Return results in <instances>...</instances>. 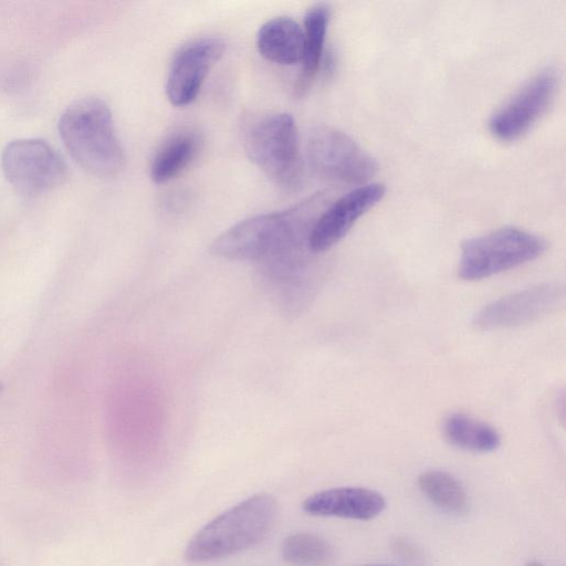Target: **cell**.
Returning <instances> with one entry per match:
<instances>
[{"label":"cell","mask_w":566,"mask_h":566,"mask_svg":"<svg viewBox=\"0 0 566 566\" xmlns=\"http://www.w3.org/2000/svg\"><path fill=\"white\" fill-rule=\"evenodd\" d=\"M327 205V193L316 192L286 209L244 219L218 235L209 251L260 266L312 252L310 234Z\"/></svg>","instance_id":"1"},{"label":"cell","mask_w":566,"mask_h":566,"mask_svg":"<svg viewBox=\"0 0 566 566\" xmlns=\"http://www.w3.org/2000/svg\"><path fill=\"white\" fill-rule=\"evenodd\" d=\"M59 132L70 155L90 174L111 177L123 169L125 153L111 108L103 99L90 96L75 101L61 115Z\"/></svg>","instance_id":"2"},{"label":"cell","mask_w":566,"mask_h":566,"mask_svg":"<svg viewBox=\"0 0 566 566\" xmlns=\"http://www.w3.org/2000/svg\"><path fill=\"white\" fill-rule=\"evenodd\" d=\"M277 502L269 494L252 495L216 516L189 541L185 558L207 563L249 549L272 531Z\"/></svg>","instance_id":"3"},{"label":"cell","mask_w":566,"mask_h":566,"mask_svg":"<svg viewBox=\"0 0 566 566\" xmlns=\"http://www.w3.org/2000/svg\"><path fill=\"white\" fill-rule=\"evenodd\" d=\"M248 158L279 188L296 190L304 165L297 127L287 113H270L251 123L244 134Z\"/></svg>","instance_id":"4"},{"label":"cell","mask_w":566,"mask_h":566,"mask_svg":"<svg viewBox=\"0 0 566 566\" xmlns=\"http://www.w3.org/2000/svg\"><path fill=\"white\" fill-rule=\"evenodd\" d=\"M546 249L541 237L516 227H503L462 243L458 276L464 281L490 277L539 258Z\"/></svg>","instance_id":"5"},{"label":"cell","mask_w":566,"mask_h":566,"mask_svg":"<svg viewBox=\"0 0 566 566\" xmlns=\"http://www.w3.org/2000/svg\"><path fill=\"white\" fill-rule=\"evenodd\" d=\"M306 155L312 170L332 182L361 186L377 171L373 156L346 133L329 126L311 132Z\"/></svg>","instance_id":"6"},{"label":"cell","mask_w":566,"mask_h":566,"mask_svg":"<svg viewBox=\"0 0 566 566\" xmlns=\"http://www.w3.org/2000/svg\"><path fill=\"white\" fill-rule=\"evenodd\" d=\"M1 165L9 182L20 192L39 195L63 182L67 168L45 140L22 138L6 146Z\"/></svg>","instance_id":"7"},{"label":"cell","mask_w":566,"mask_h":566,"mask_svg":"<svg viewBox=\"0 0 566 566\" xmlns=\"http://www.w3.org/2000/svg\"><path fill=\"white\" fill-rule=\"evenodd\" d=\"M558 87L555 69L546 67L535 74L489 120L491 134L500 140H515L527 133L545 114Z\"/></svg>","instance_id":"8"},{"label":"cell","mask_w":566,"mask_h":566,"mask_svg":"<svg viewBox=\"0 0 566 566\" xmlns=\"http://www.w3.org/2000/svg\"><path fill=\"white\" fill-rule=\"evenodd\" d=\"M565 287L546 282L497 298L483 306L472 319L479 331L512 328L532 323L556 310L564 301Z\"/></svg>","instance_id":"9"},{"label":"cell","mask_w":566,"mask_h":566,"mask_svg":"<svg viewBox=\"0 0 566 566\" xmlns=\"http://www.w3.org/2000/svg\"><path fill=\"white\" fill-rule=\"evenodd\" d=\"M224 51V41L217 36H201L182 44L175 52L168 70V101L177 107L191 104L210 70L222 57Z\"/></svg>","instance_id":"10"},{"label":"cell","mask_w":566,"mask_h":566,"mask_svg":"<svg viewBox=\"0 0 566 566\" xmlns=\"http://www.w3.org/2000/svg\"><path fill=\"white\" fill-rule=\"evenodd\" d=\"M385 193L384 184L368 182L357 186L328 203L312 228L310 250L313 253H322L334 247L363 214L384 198Z\"/></svg>","instance_id":"11"},{"label":"cell","mask_w":566,"mask_h":566,"mask_svg":"<svg viewBox=\"0 0 566 566\" xmlns=\"http://www.w3.org/2000/svg\"><path fill=\"white\" fill-rule=\"evenodd\" d=\"M386 509L385 497L377 491L359 486H340L311 494L302 510L313 516H332L369 521Z\"/></svg>","instance_id":"12"},{"label":"cell","mask_w":566,"mask_h":566,"mask_svg":"<svg viewBox=\"0 0 566 566\" xmlns=\"http://www.w3.org/2000/svg\"><path fill=\"white\" fill-rule=\"evenodd\" d=\"M256 49L269 62L293 65L302 62L303 28L290 17H275L264 22L256 33Z\"/></svg>","instance_id":"13"},{"label":"cell","mask_w":566,"mask_h":566,"mask_svg":"<svg viewBox=\"0 0 566 566\" xmlns=\"http://www.w3.org/2000/svg\"><path fill=\"white\" fill-rule=\"evenodd\" d=\"M329 20L331 8L323 2L312 6L304 17L302 71L295 83V95H303L308 90L323 64Z\"/></svg>","instance_id":"14"},{"label":"cell","mask_w":566,"mask_h":566,"mask_svg":"<svg viewBox=\"0 0 566 566\" xmlns=\"http://www.w3.org/2000/svg\"><path fill=\"white\" fill-rule=\"evenodd\" d=\"M200 143L199 135L191 129H181L170 135L150 161L151 180L165 184L178 177L198 155Z\"/></svg>","instance_id":"15"},{"label":"cell","mask_w":566,"mask_h":566,"mask_svg":"<svg viewBox=\"0 0 566 566\" xmlns=\"http://www.w3.org/2000/svg\"><path fill=\"white\" fill-rule=\"evenodd\" d=\"M442 433L450 444L472 452H492L501 444V436L494 427L463 412L446 417Z\"/></svg>","instance_id":"16"},{"label":"cell","mask_w":566,"mask_h":566,"mask_svg":"<svg viewBox=\"0 0 566 566\" xmlns=\"http://www.w3.org/2000/svg\"><path fill=\"white\" fill-rule=\"evenodd\" d=\"M418 486L430 502L448 513L464 514L469 510V497L464 488L448 472L424 471L418 478Z\"/></svg>","instance_id":"17"},{"label":"cell","mask_w":566,"mask_h":566,"mask_svg":"<svg viewBox=\"0 0 566 566\" xmlns=\"http://www.w3.org/2000/svg\"><path fill=\"white\" fill-rule=\"evenodd\" d=\"M282 558L292 566H328L335 560L336 553L323 536L298 532L283 541Z\"/></svg>","instance_id":"18"},{"label":"cell","mask_w":566,"mask_h":566,"mask_svg":"<svg viewBox=\"0 0 566 566\" xmlns=\"http://www.w3.org/2000/svg\"><path fill=\"white\" fill-rule=\"evenodd\" d=\"M392 549L402 558L413 559L418 555L416 548L408 541L401 537L394 539Z\"/></svg>","instance_id":"19"},{"label":"cell","mask_w":566,"mask_h":566,"mask_svg":"<svg viewBox=\"0 0 566 566\" xmlns=\"http://www.w3.org/2000/svg\"><path fill=\"white\" fill-rule=\"evenodd\" d=\"M525 566H545V565H543L542 563H539L537 560H530L526 563Z\"/></svg>","instance_id":"20"},{"label":"cell","mask_w":566,"mask_h":566,"mask_svg":"<svg viewBox=\"0 0 566 566\" xmlns=\"http://www.w3.org/2000/svg\"><path fill=\"white\" fill-rule=\"evenodd\" d=\"M365 566H387V565H365Z\"/></svg>","instance_id":"21"},{"label":"cell","mask_w":566,"mask_h":566,"mask_svg":"<svg viewBox=\"0 0 566 566\" xmlns=\"http://www.w3.org/2000/svg\"><path fill=\"white\" fill-rule=\"evenodd\" d=\"M2 389H3V386H2V384L0 382V392L2 391Z\"/></svg>","instance_id":"22"}]
</instances>
